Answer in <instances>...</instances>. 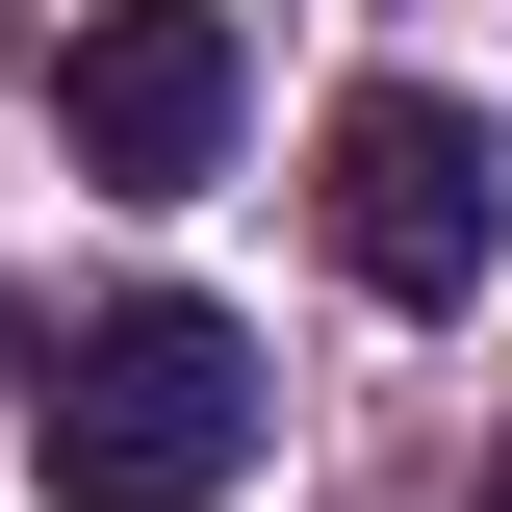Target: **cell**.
I'll list each match as a JSON object with an SVG mask.
<instances>
[{
    "label": "cell",
    "instance_id": "6da1fadb",
    "mask_svg": "<svg viewBox=\"0 0 512 512\" xmlns=\"http://www.w3.org/2000/svg\"><path fill=\"white\" fill-rule=\"evenodd\" d=\"M26 461H52V512H205L256 461V333L205 308V282H154V308H103L52 359V410H26Z\"/></svg>",
    "mask_w": 512,
    "mask_h": 512
},
{
    "label": "cell",
    "instance_id": "7a4b0ae2",
    "mask_svg": "<svg viewBox=\"0 0 512 512\" xmlns=\"http://www.w3.org/2000/svg\"><path fill=\"white\" fill-rule=\"evenodd\" d=\"M308 231H333V282H359V308H487V256H512V154H487V103L359 77V103H333V154H308Z\"/></svg>",
    "mask_w": 512,
    "mask_h": 512
},
{
    "label": "cell",
    "instance_id": "3957f363",
    "mask_svg": "<svg viewBox=\"0 0 512 512\" xmlns=\"http://www.w3.org/2000/svg\"><path fill=\"white\" fill-rule=\"evenodd\" d=\"M231 0H77V52H52V154L77 180H128V205H180L205 154H231Z\"/></svg>",
    "mask_w": 512,
    "mask_h": 512
},
{
    "label": "cell",
    "instance_id": "277c9868",
    "mask_svg": "<svg viewBox=\"0 0 512 512\" xmlns=\"http://www.w3.org/2000/svg\"><path fill=\"white\" fill-rule=\"evenodd\" d=\"M487 512H512V436H487Z\"/></svg>",
    "mask_w": 512,
    "mask_h": 512
}]
</instances>
